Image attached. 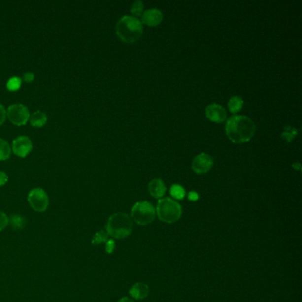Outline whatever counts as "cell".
Masks as SVG:
<instances>
[{"instance_id":"obj_1","label":"cell","mask_w":302,"mask_h":302,"mask_svg":"<svg viewBox=\"0 0 302 302\" xmlns=\"http://www.w3.org/2000/svg\"><path fill=\"white\" fill-rule=\"evenodd\" d=\"M255 124L251 119L242 115H234L229 119L225 132L230 140L236 144L245 143L254 136Z\"/></svg>"},{"instance_id":"obj_12","label":"cell","mask_w":302,"mask_h":302,"mask_svg":"<svg viewBox=\"0 0 302 302\" xmlns=\"http://www.w3.org/2000/svg\"><path fill=\"white\" fill-rule=\"evenodd\" d=\"M149 292L150 289L148 285H146L145 283H142V282H138V283H136L135 285H132L131 289L129 291L130 295L132 296V298L137 300V301L146 298L149 294Z\"/></svg>"},{"instance_id":"obj_10","label":"cell","mask_w":302,"mask_h":302,"mask_svg":"<svg viewBox=\"0 0 302 302\" xmlns=\"http://www.w3.org/2000/svg\"><path fill=\"white\" fill-rule=\"evenodd\" d=\"M206 115L214 123H223L226 118V111L222 105L212 104L206 107Z\"/></svg>"},{"instance_id":"obj_29","label":"cell","mask_w":302,"mask_h":302,"mask_svg":"<svg viewBox=\"0 0 302 302\" xmlns=\"http://www.w3.org/2000/svg\"><path fill=\"white\" fill-rule=\"evenodd\" d=\"M118 302H134L132 299L128 298V297H123V298L119 300Z\"/></svg>"},{"instance_id":"obj_24","label":"cell","mask_w":302,"mask_h":302,"mask_svg":"<svg viewBox=\"0 0 302 302\" xmlns=\"http://www.w3.org/2000/svg\"><path fill=\"white\" fill-rule=\"evenodd\" d=\"M115 249V242L113 239H108L105 242V252L107 254H112Z\"/></svg>"},{"instance_id":"obj_2","label":"cell","mask_w":302,"mask_h":302,"mask_svg":"<svg viewBox=\"0 0 302 302\" xmlns=\"http://www.w3.org/2000/svg\"><path fill=\"white\" fill-rule=\"evenodd\" d=\"M116 34L124 43H135L143 34L142 22L134 16L125 15L116 24Z\"/></svg>"},{"instance_id":"obj_20","label":"cell","mask_w":302,"mask_h":302,"mask_svg":"<svg viewBox=\"0 0 302 302\" xmlns=\"http://www.w3.org/2000/svg\"><path fill=\"white\" fill-rule=\"evenodd\" d=\"M170 194L175 200H183L185 197L186 193L184 187H182L179 184H173L171 186Z\"/></svg>"},{"instance_id":"obj_15","label":"cell","mask_w":302,"mask_h":302,"mask_svg":"<svg viewBox=\"0 0 302 302\" xmlns=\"http://www.w3.org/2000/svg\"><path fill=\"white\" fill-rule=\"evenodd\" d=\"M26 219L21 215H13L9 218V224L15 231H20L26 226Z\"/></svg>"},{"instance_id":"obj_5","label":"cell","mask_w":302,"mask_h":302,"mask_svg":"<svg viewBox=\"0 0 302 302\" xmlns=\"http://www.w3.org/2000/svg\"><path fill=\"white\" fill-rule=\"evenodd\" d=\"M156 210L154 206L148 201L136 202L132 206L131 218L139 225H149L155 219Z\"/></svg>"},{"instance_id":"obj_27","label":"cell","mask_w":302,"mask_h":302,"mask_svg":"<svg viewBox=\"0 0 302 302\" xmlns=\"http://www.w3.org/2000/svg\"><path fill=\"white\" fill-rule=\"evenodd\" d=\"M8 182V175L3 171H0V187L4 186Z\"/></svg>"},{"instance_id":"obj_6","label":"cell","mask_w":302,"mask_h":302,"mask_svg":"<svg viewBox=\"0 0 302 302\" xmlns=\"http://www.w3.org/2000/svg\"><path fill=\"white\" fill-rule=\"evenodd\" d=\"M28 202L35 212H44L48 208L49 197L44 189L34 188L28 194Z\"/></svg>"},{"instance_id":"obj_21","label":"cell","mask_w":302,"mask_h":302,"mask_svg":"<svg viewBox=\"0 0 302 302\" xmlns=\"http://www.w3.org/2000/svg\"><path fill=\"white\" fill-rule=\"evenodd\" d=\"M297 133L298 132L296 129L290 127V126H285V132L282 133V137L287 142H291L296 136Z\"/></svg>"},{"instance_id":"obj_23","label":"cell","mask_w":302,"mask_h":302,"mask_svg":"<svg viewBox=\"0 0 302 302\" xmlns=\"http://www.w3.org/2000/svg\"><path fill=\"white\" fill-rule=\"evenodd\" d=\"M9 217L4 212L0 211V232H2L8 226Z\"/></svg>"},{"instance_id":"obj_11","label":"cell","mask_w":302,"mask_h":302,"mask_svg":"<svg viewBox=\"0 0 302 302\" xmlns=\"http://www.w3.org/2000/svg\"><path fill=\"white\" fill-rule=\"evenodd\" d=\"M142 22L148 26H157L162 21V13L158 9H149L142 13Z\"/></svg>"},{"instance_id":"obj_13","label":"cell","mask_w":302,"mask_h":302,"mask_svg":"<svg viewBox=\"0 0 302 302\" xmlns=\"http://www.w3.org/2000/svg\"><path fill=\"white\" fill-rule=\"evenodd\" d=\"M149 193L153 198L160 199L166 193V186L161 179H153L148 184Z\"/></svg>"},{"instance_id":"obj_14","label":"cell","mask_w":302,"mask_h":302,"mask_svg":"<svg viewBox=\"0 0 302 302\" xmlns=\"http://www.w3.org/2000/svg\"><path fill=\"white\" fill-rule=\"evenodd\" d=\"M48 121L47 114L42 111H35L33 114H31L29 122L31 123L32 127L41 128L44 126Z\"/></svg>"},{"instance_id":"obj_17","label":"cell","mask_w":302,"mask_h":302,"mask_svg":"<svg viewBox=\"0 0 302 302\" xmlns=\"http://www.w3.org/2000/svg\"><path fill=\"white\" fill-rule=\"evenodd\" d=\"M12 148L7 141L0 138V161H5L11 156Z\"/></svg>"},{"instance_id":"obj_22","label":"cell","mask_w":302,"mask_h":302,"mask_svg":"<svg viewBox=\"0 0 302 302\" xmlns=\"http://www.w3.org/2000/svg\"><path fill=\"white\" fill-rule=\"evenodd\" d=\"M143 10H144V3L140 1V0L135 1L132 4V8H131L132 14H134L135 16H140V15H142Z\"/></svg>"},{"instance_id":"obj_18","label":"cell","mask_w":302,"mask_h":302,"mask_svg":"<svg viewBox=\"0 0 302 302\" xmlns=\"http://www.w3.org/2000/svg\"><path fill=\"white\" fill-rule=\"evenodd\" d=\"M22 80L20 76H12L6 82V88L10 92H17L22 87Z\"/></svg>"},{"instance_id":"obj_4","label":"cell","mask_w":302,"mask_h":302,"mask_svg":"<svg viewBox=\"0 0 302 302\" xmlns=\"http://www.w3.org/2000/svg\"><path fill=\"white\" fill-rule=\"evenodd\" d=\"M155 210L159 220L165 224H174L181 218L183 214L179 203L170 198L161 199Z\"/></svg>"},{"instance_id":"obj_25","label":"cell","mask_w":302,"mask_h":302,"mask_svg":"<svg viewBox=\"0 0 302 302\" xmlns=\"http://www.w3.org/2000/svg\"><path fill=\"white\" fill-rule=\"evenodd\" d=\"M34 79H35V75H34V73H32V72H26L23 76H22V80L23 82H25L27 83H31L34 81Z\"/></svg>"},{"instance_id":"obj_9","label":"cell","mask_w":302,"mask_h":302,"mask_svg":"<svg viewBox=\"0 0 302 302\" xmlns=\"http://www.w3.org/2000/svg\"><path fill=\"white\" fill-rule=\"evenodd\" d=\"M214 164V161L207 153H201L193 159L192 168L193 170L199 175L206 174L210 170Z\"/></svg>"},{"instance_id":"obj_8","label":"cell","mask_w":302,"mask_h":302,"mask_svg":"<svg viewBox=\"0 0 302 302\" xmlns=\"http://www.w3.org/2000/svg\"><path fill=\"white\" fill-rule=\"evenodd\" d=\"M11 148L12 152L18 157L25 158L32 151L33 144L30 137L20 136L13 139Z\"/></svg>"},{"instance_id":"obj_16","label":"cell","mask_w":302,"mask_h":302,"mask_svg":"<svg viewBox=\"0 0 302 302\" xmlns=\"http://www.w3.org/2000/svg\"><path fill=\"white\" fill-rule=\"evenodd\" d=\"M244 105V101L239 96H233L230 99L228 106L229 109L232 112V114H236L242 109V106Z\"/></svg>"},{"instance_id":"obj_7","label":"cell","mask_w":302,"mask_h":302,"mask_svg":"<svg viewBox=\"0 0 302 302\" xmlns=\"http://www.w3.org/2000/svg\"><path fill=\"white\" fill-rule=\"evenodd\" d=\"M30 116L31 114L28 107L22 104H13L6 110V117L16 126H23L27 124Z\"/></svg>"},{"instance_id":"obj_28","label":"cell","mask_w":302,"mask_h":302,"mask_svg":"<svg viewBox=\"0 0 302 302\" xmlns=\"http://www.w3.org/2000/svg\"><path fill=\"white\" fill-rule=\"evenodd\" d=\"M199 194H198L196 192H194V191H192V192H190L188 194V199L191 201H197L198 200H199Z\"/></svg>"},{"instance_id":"obj_3","label":"cell","mask_w":302,"mask_h":302,"mask_svg":"<svg viewBox=\"0 0 302 302\" xmlns=\"http://www.w3.org/2000/svg\"><path fill=\"white\" fill-rule=\"evenodd\" d=\"M133 221L125 213H115L106 223L105 231L114 239H124L132 234Z\"/></svg>"},{"instance_id":"obj_26","label":"cell","mask_w":302,"mask_h":302,"mask_svg":"<svg viewBox=\"0 0 302 302\" xmlns=\"http://www.w3.org/2000/svg\"><path fill=\"white\" fill-rule=\"evenodd\" d=\"M6 119V110L4 107V105L0 104V126L4 123Z\"/></svg>"},{"instance_id":"obj_19","label":"cell","mask_w":302,"mask_h":302,"mask_svg":"<svg viewBox=\"0 0 302 302\" xmlns=\"http://www.w3.org/2000/svg\"><path fill=\"white\" fill-rule=\"evenodd\" d=\"M108 237H109V235H108L106 231L101 230L94 234V236L92 237V244L96 245L102 244V243H105L106 241L108 240Z\"/></svg>"}]
</instances>
